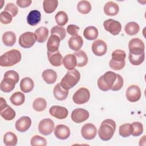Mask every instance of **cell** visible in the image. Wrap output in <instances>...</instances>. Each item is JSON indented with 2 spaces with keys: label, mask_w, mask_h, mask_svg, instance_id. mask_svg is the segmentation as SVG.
I'll return each instance as SVG.
<instances>
[{
  "label": "cell",
  "mask_w": 146,
  "mask_h": 146,
  "mask_svg": "<svg viewBox=\"0 0 146 146\" xmlns=\"http://www.w3.org/2000/svg\"><path fill=\"white\" fill-rule=\"evenodd\" d=\"M31 125V120L29 116H22L15 122V128L20 132L27 131Z\"/></svg>",
  "instance_id": "cell-16"
},
{
  "label": "cell",
  "mask_w": 146,
  "mask_h": 146,
  "mask_svg": "<svg viewBox=\"0 0 146 146\" xmlns=\"http://www.w3.org/2000/svg\"><path fill=\"white\" fill-rule=\"evenodd\" d=\"M2 41L6 46H13L16 42V35L13 31H6L2 35Z\"/></svg>",
  "instance_id": "cell-30"
},
{
  "label": "cell",
  "mask_w": 146,
  "mask_h": 146,
  "mask_svg": "<svg viewBox=\"0 0 146 146\" xmlns=\"http://www.w3.org/2000/svg\"><path fill=\"white\" fill-rule=\"evenodd\" d=\"M16 3L20 7L25 8L29 7L32 3V1L31 0H17Z\"/></svg>",
  "instance_id": "cell-51"
},
{
  "label": "cell",
  "mask_w": 146,
  "mask_h": 146,
  "mask_svg": "<svg viewBox=\"0 0 146 146\" xmlns=\"http://www.w3.org/2000/svg\"><path fill=\"white\" fill-rule=\"evenodd\" d=\"M11 103L15 106H21L25 102V95L21 92H16L11 95L10 98Z\"/></svg>",
  "instance_id": "cell-35"
},
{
  "label": "cell",
  "mask_w": 146,
  "mask_h": 146,
  "mask_svg": "<svg viewBox=\"0 0 146 146\" xmlns=\"http://www.w3.org/2000/svg\"><path fill=\"white\" fill-rule=\"evenodd\" d=\"M92 51L93 53L98 56L104 55L107 51L106 43L101 39H97L94 41L92 44Z\"/></svg>",
  "instance_id": "cell-14"
},
{
  "label": "cell",
  "mask_w": 146,
  "mask_h": 146,
  "mask_svg": "<svg viewBox=\"0 0 146 146\" xmlns=\"http://www.w3.org/2000/svg\"><path fill=\"white\" fill-rule=\"evenodd\" d=\"M123 83H124V80L122 76L119 74H117L116 81L113 86L111 88V90L114 91H117L120 90L122 88L123 86Z\"/></svg>",
  "instance_id": "cell-47"
},
{
  "label": "cell",
  "mask_w": 146,
  "mask_h": 146,
  "mask_svg": "<svg viewBox=\"0 0 146 146\" xmlns=\"http://www.w3.org/2000/svg\"><path fill=\"white\" fill-rule=\"evenodd\" d=\"M77 9L80 13L87 14L91 10V5L87 1H80L78 3Z\"/></svg>",
  "instance_id": "cell-37"
},
{
  "label": "cell",
  "mask_w": 146,
  "mask_h": 146,
  "mask_svg": "<svg viewBox=\"0 0 146 146\" xmlns=\"http://www.w3.org/2000/svg\"><path fill=\"white\" fill-rule=\"evenodd\" d=\"M119 7L118 5L112 1L107 2L104 6V13L107 15L114 16L118 14Z\"/></svg>",
  "instance_id": "cell-22"
},
{
  "label": "cell",
  "mask_w": 146,
  "mask_h": 146,
  "mask_svg": "<svg viewBox=\"0 0 146 146\" xmlns=\"http://www.w3.org/2000/svg\"><path fill=\"white\" fill-rule=\"evenodd\" d=\"M41 20V14L39 11L33 10L30 11L27 17V22L31 26H36Z\"/></svg>",
  "instance_id": "cell-24"
},
{
  "label": "cell",
  "mask_w": 146,
  "mask_h": 146,
  "mask_svg": "<svg viewBox=\"0 0 146 146\" xmlns=\"http://www.w3.org/2000/svg\"><path fill=\"white\" fill-rule=\"evenodd\" d=\"M54 128V121L49 119L46 118L42 120L38 125V130L42 135L47 136L51 134Z\"/></svg>",
  "instance_id": "cell-10"
},
{
  "label": "cell",
  "mask_w": 146,
  "mask_h": 146,
  "mask_svg": "<svg viewBox=\"0 0 146 146\" xmlns=\"http://www.w3.org/2000/svg\"><path fill=\"white\" fill-rule=\"evenodd\" d=\"M80 78L79 72L76 69H73L67 72L65 76L61 80L60 84L63 88L68 90L79 82Z\"/></svg>",
  "instance_id": "cell-3"
},
{
  "label": "cell",
  "mask_w": 146,
  "mask_h": 146,
  "mask_svg": "<svg viewBox=\"0 0 146 146\" xmlns=\"http://www.w3.org/2000/svg\"><path fill=\"white\" fill-rule=\"evenodd\" d=\"M15 84L17 83L13 79L9 78H3L1 83V90L3 92H10L14 89Z\"/></svg>",
  "instance_id": "cell-23"
},
{
  "label": "cell",
  "mask_w": 146,
  "mask_h": 146,
  "mask_svg": "<svg viewBox=\"0 0 146 146\" xmlns=\"http://www.w3.org/2000/svg\"><path fill=\"white\" fill-rule=\"evenodd\" d=\"M60 39L55 35H51L47 42V51L55 52L58 50Z\"/></svg>",
  "instance_id": "cell-20"
},
{
  "label": "cell",
  "mask_w": 146,
  "mask_h": 146,
  "mask_svg": "<svg viewBox=\"0 0 146 146\" xmlns=\"http://www.w3.org/2000/svg\"><path fill=\"white\" fill-rule=\"evenodd\" d=\"M33 107L34 110L38 112L44 111L47 107V102L42 98H38L35 99L33 103Z\"/></svg>",
  "instance_id": "cell-36"
},
{
  "label": "cell",
  "mask_w": 146,
  "mask_h": 146,
  "mask_svg": "<svg viewBox=\"0 0 146 146\" xmlns=\"http://www.w3.org/2000/svg\"><path fill=\"white\" fill-rule=\"evenodd\" d=\"M103 26L107 31L113 35H118L121 30V23L112 19H109L105 21L103 23Z\"/></svg>",
  "instance_id": "cell-9"
},
{
  "label": "cell",
  "mask_w": 146,
  "mask_h": 146,
  "mask_svg": "<svg viewBox=\"0 0 146 146\" xmlns=\"http://www.w3.org/2000/svg\"><path fill=\"white\" fill-rule=\"evenodd\" d=\"M90 98V91L86 88L81 87L73 95L72 100L77 104H83L88 102Z\"/></svg>",
  "instance_id": "cell-6"
},
{
  "label": "cell",
  "mask_w": 146,
  "mask_h": 146,
  "mask_svg": "<svg viewBox=\"0 0 146 146\" xmlns=\"http://www.w3.org/2000/svg\"><path fill=\"white\" fill-rule=\"evenodd\" d=\"M3 78H9L13 79L16 83H17L19 79V76L18 73L14 70H9L6 71L3 76Z\"/></svg>",
  "instance_id": "cell-49"
},
{
  "label": "cell",
  "mask_w": 146,
  "mask_h": 146,
  "mask_svg": "<svg viewBox=\"0 0 146 146\" xmlns=\"http://www.w3.org/2000/svg\"><path fill=\"white\" fill-rule=\"evenodd\" d=\"M68 90L63 88L60 83L56 84L53 89V94L55 98L58 100H64L68 96Z\"/></svg>",
  "instance_id": "cell-21"
},
{
  "label": "cell",
  "mask_w": 146,
  "mask_h": 146,
  "mask_svg": "<svg viewBox=\"0 0 146 146\" xmlns=\"http://www.w3.org/2000/svg\"><path fill=\"white\" fill-rule=\"evenodd\" d=\"M83 44V40L81 36L77 35L72 36L68 41V44L69 47L74 51H78L82 47Z\"/></svg>",
  "instance_id": "cell-19"
},
{
  "label": "cell",
  "mask_w": 146,
  "mask_h": 146,
  "mask_svg": "<svg viewBox=\"0 0 146 146\" xmlns=\"http://www.w3.org/2000/svg\"><path fill=\"white\" fill-rule=\"evenodd\" d=\"M129 53L133 55H140L144 53L145 45L142 40L135 38L130 40L128 43Z\"/></svg>",
  "instance_id": "cell-5"
},
{
  "label": "cell",
  "mask_w": 146,
  "mask_h": 146,
  "mask_svg": "<svg viewBox=\"0 0 146 146\" xmlns=\"http://www.w3.org/2000/svg\"><path fill=\"white\" fill-rule=\"evenodd\" d=\"M112 60L116 62L125 61L126 58V54L125 51L121 50H114L112 53Z\"/></svg>",
  "instance_id": "cell-43"
},
{
  "label": "cell",
  "mask_w": 146,
  "mask_h": 146,
  "mask_svg": "<svg viewBox=\"0 0 146 146\" xmlns=\"http://www.w3.org/2000/svg\"><path fill=\"white\" fill-rule=\"evenodd\" d=\"M80 28L75 25H70L67 27V32L68 34L75 36L77 35Z\"/></svg>",
  "instance_id": "cell-50"
},
{
  "label": "cell",
  "mask_w": 146,
  "mask_h": 146,
  "mask_svg": "<svg viewBox=\"0 0 146 146\" xmlns=\"http://www.w3.org/2000/svg\"><path fill=\"white\" fill-rule=\"evenodd\" d=\"M4 11L9 12L12 17H15L18 12V9L17 6L13 3H8L5 7Z\"/></svg>",
  "instance_id": "cell-46"
},
{
  "label": "cell",
  "mask_w": 146,
  "mask_h": 146,
  "mask_svg": "<svg viewBox=\"0 0 146 146\" xmlns=\"http://www.w3.org/2000/svg\"><path fill=\"white\" fill-rule=\"evenodd\" d=\"M21 53L16 49L11 50L0 57V65L2 67H10L19 63L21 60Z\"/></svg>",
  "instance_id": "cell-2"
},
{
  "label": "cell",
  "mask_w": 146,
  "mask_h": 146,
  "mask_svg": "<svg viewBox=\"0 0 146 146\" xmlns=\"http://www.w3.org/2000/svg\"><path fill=\"white\" fill-rule=\"evenodd\" d=\"M125 62L123 61V62H116L114 60H112V59H111V60L109 62V65L110 67L114 70L116 71H118V70H120L122 68H124V67L125 66Z\"/></svg>",
  "instance_id": "cell-48"
},
{
  "label": "cell",
  "mask_w": 146,
  "mask_h": 146,
  "mask_svg": "<svg viewBox=\"0 0 146 146\" xmlns=\"http://www.w3.org/2000/svg\"><path fill=\"white\" fill-rule=\"evenodd\" d=\"M34 87V83L32 79L29 77L23 78L20 82V88L22 91L25 93L31 92Z\"/></svg>",
  "instance_id": "cell-28"
},
{
  "label": "cell",
  "mask_w": 146,
  "mask_h": 146,
  "mask_svg": "<svg viewBox=\"0 0 146 146\" xmlns=\"http://www.w3.org/2000/svg\"><path fill=\"white\" fill-rule=\"evenodd\" d=\"M116 123L112 119L103 120L98 130V135L103 141H108L112 137L116 130Z\"/></svg>",
  "instance_id": "cell-1"
},
{
  "label": "cell",
  "mask_w": 146,
  "mask_h": 146,
  "mask_svg": "<svg viewBox=\"0 0 146 146\" xmlns=\"http://www.w3.org/2000/svg\"><path fill=\"white\" fill-rule=\"evenodd\" d=\"M76 59V66L79 67L85 66L88 63V57L86 53L82 50H78L74 53Z\"/></svg>",
  "instance_id": "cell-29"
},
{
  "label": "cell",
  "mask_w": 146,
  "mask_h": 146,
  "mask_svg": "<svg viewBox=\"0 0 146 146\" xmlns=\"http://www.w3.org/2000/svg\"><path fill=\"white\" fill-rule=\"evenodd\" d=\"M50 114L53 117L58 119H66L68 114V110L62 106H54L49 110Z\"/></svg>",
  "instance_id": "cell-15"
},
{
  "label": "cell",
  "mask_w": 146,
  "mask_h": 146,
  "mask_svg": "<svg viewBox=\"0 0 146 146\" xmlns=\"http://www.w3.org/2000/svg\"><path fill=\"white\" fill-rule=\"evenodd\" d=\"M140 30L139 25L135 22H130L126 24L124 27L125 32L129 35H134L138 33Z\"/></svg>",
  "instance_id": "cell-34"
},
{
  "label": "cell",
  "mask_w": 146,
  "mask_h": 146,
  "mask_svg": "<svg viewBox=\"0 0 146 146\" xmlns=\"http://www.w3.org/2000/svg\"><path fill=\"white\" fill-rule=\"evenodd\" d=\"M132 133L131 135L133 136H139L142 134L143 132V125L139 121H135L131 124Z\"/></svg>",
  "instance_id": "cell-42"
},
{
  "label": "cell",
  "mask_w": 146,
  "mask_h": 146,
  "mask_svg": "<svg viewBox=\"0 0 146 146\" xmlns=\"http://www.w3.org/2000/svg\"><path fill=\"white\" fill-rule=\"evenodd\" d=\"M89 112L83 108H76L71 113V119L76 123H80L87 120L89 117Z\"/></svg>",
  "instance_id": "cell-11"
},
{
  "label": "cell",
  "mask_w": 146,
  "mask_h": 146,
  "mask_svg": "<svg viewBox=\"0 0 146 146\" xmlns=\"http://www.w3.org/2000/svg\"><path fill=\"white\" fill-rule=\"evenodd\" d=\"M35 34L32 32H25L22 34L19 38V45L25 48L31 47L36 42Z\"/></svg>",
  "instance_id": "cell-7"
},
{
  "label": "cell",
  "mask_w": 146,
  "mask_h": 146,
  "mask_svg": "<svg viewBox=\"0 0 146 146\" xmlns=\"http://www.w3.org/2000/svg\"><path fill=\"white\" fill-rule=\"evenodd\" d=\"M18 139L15 133L12 132H6L3 136V142L6 146H15L17 145Z\"/></svg>",
  "instance_id": "cell-33"
},
{
  "label": "cell",
  "mask_w": 146,
  "mask_h": 146,
  "mask_svg": "<svg viewBox=\"0 0 146 146\" xmlns=\"http://www.w3.org/2000/svg\"><path fill=\"white\" fill-rule=\"evenodd\" d=\"M58 5L57 0H44L43 2V7L44 12L47 14L53 13Z\"/></svg>",
  "instance_id": "cell-32"
},
{
  "label": "cell",
  "mask_w": 146,
  "mask_h": 146,
  "mask_svg": "<svg viewBox=\"0 0 146 146\" xmlns=\"http://www.w3.org/2000/svg\"><path fill=\"white\" fill-rule=\"evenodd\" d=\"M51 34L58 36L61 40L66 37V33L64 27L59 26H55L51 30Z\"/></svg>",
  "instance_id": "cell-41"
},
{
  "label": "cell",
  "mask_w": 146,
  "mask_h": 146,
  "mask_svg": "<svg viewBox=\"0 0 146 146\" xmlns=\"http://www.w3.org/2000/svg\"><path fill=\"white\" fill-rule=\"evenodd\" d=\"M56 23L60 26L65 25L68 20L67 14L63 11H60L56 13L55 17Z\"/></svg>",
  "instance_id": "cell-38"
},
{
  "label": "cell",
  "mask_w": 146,
  "mask_h": 146,
  "mask_svg": "<svg viewBox=\"0 0 146 146\" xmlns=\"http://www.w3.org/2000/svg\"><path fill=\"white\" fill-rule=\"evenodd\" d=\"M116 76L117 74L112 71L106 72L98 79V88L103 91H107L111 90L116 81Z\"/></svg>",
  "instance_id": "cell-4"
},
{
  "label": "cell",
  "mask_w": 146,
  "mask_h": 146,
  "mask_svg": "<svg viewBox=\"0 0 146 146\" xmlns=\"http://www.w3.org/2000/svg\"><path fill=\"white\" fill-rule=\"evenodd\" d=\"M35 35L36 40L39 43L44 42L48 36V30L46 27H40L35 31Z\"/></svg>",
  "instance_id": "cell-27"
},
{
  "label": "cell",
  "mask_w": 146,
  "mask_h": 146,
  "mask_svg": "<svg viewBox=\"0 0 146 146\" xmlns=\"http://www.w3.org/2000/svg\"><path fill=\"white\" fill-rule=\"evenodd\" d=\"M47 57L49 62L53 66L58 67L63 64V58L58 50L52 52L47 51Z\"/></svg>",
  "instance_id": "cell-18"
},
{
  "label": "cell",
  "mask_w": 146,
  "mask_h": 146,
  "mask_svg": "<svg viewBox=\"0 0 146 146\" xmlns=\"http://www.w3.org/2000/svg\"><path fill=\"white\" fill-rule=\"evenodd\" d=\"M30 144L32 146H46L47 145V141L43 137L39 135H35L31 138Z\"/></svg>",
  "instance_id": "cell-44"
},
{
  "label": "cell",
  "mask_w": 146,
  "mask_h": 146,
  "mask_svg": "<svg viewBox=\"0 0 146 146\" xmlns=\"http://www.w3.org/2000/svg\"><path fill=\"white\" fill-rule=\"evenodd\" d=\"M44 81L47 84L54 83L57 79L56 72L51 69H47L43 71L42 74Z\"/></svg>",
  "instance_id": "cell-26"
},
{
  "label": "cell",
  "mask_w": 146,
  "mask_h": 146,
  "mask_svg": "<svg viewBox=\"0 0 146 146\" xmlns=\"http://www.w3.org/2000/svg\"><path fill=\"white\" fill-rule=\"evenodd\" d=\"M128 58L130 63L134 66L140 65L144 60L145 53H143L140 55H133L129 53Z\"/></svg>",
  "instance_id": "cell-40"
},
{
  "label": "cell",
  "mask_w": 146,
  "mask_h": 146,
  "mask_svg": "<svg viewBox=\"0 0 146 146\" xmlns=\"http://www.w3.org/2000/svg\"><path fill=\"white\" fill-rule=\"evenodd\" d=\"M1 116L6 120H11L15 117V111L7 105L6 100L3 98H1Z\"/></svg>",
  "instance_id": "cell-8"
},
{
  "label": "cell",
  "mask_w": 146,
  "mask_h": 146,
  "mask_svg": "<svg viewBox=\"0 0 146 146\" xmlns=\"http://www.w3.org/2000/svg\"><path fill=\"white\" fill-rule=\"evenodd\" d=\"M76 59L74 54H69L66 55L63 59V64L64 67L68 70L75 69L76 66Z\"/></svg>",
  "instance_id": "cell-25"
},
{
  "label": "cell",
  "mask_w": 146,
  "mask_h": 146,
  "mask_svg": "<svg viewBox=\"0 0 146 146\" xmlns=\"http://www.w3.org/2000/svg\"><path fill=\"white\" fill-rule=\"evenodd\" d=\"M125 95L128 101L130 102H136L141 98V90L139 86L136 85H131L127 89Z\"/></svg>",
  "instance_id": "cell-12"
},
{
  "label": "cell",
  "mask_w": 146,
  "mask_h": 146,
  "mask_svg": "<svg viewBox=\"0 0 146 146\" xmlns=\"http://www.w3.org/2000/svg\"><path fill=\"white\" fill-rule=\"evenodd\" d=\"M119 135L123 137H129L132 133L131 124L125 123L121 125L119 127Z\"/></svg>",
  "instance_id": "cell-39"
},
{
  "label": "cell",
  "mask_w": 146,
  "mask_h": 146,
  "mask_svg": "<svg viewBox=\"0 0 146 146\" xmlns=\"http://www.w3.org/2000/svg\"><path fill=\"white\" fill-rule=\"evenodd\" d=\"M97 133V129L95 125L91 123L85 124L81 129L82 137L86 140L94 139Z\"/></svg>",
  "instance_id": "cell-13"
},
{
  "label": "cell",
  "mask_w": 146,
  "mask_h": 146,
  "mask_svg": "<svg viewBox=\"0 0 146 146\" xmlns=\"http://www.w3.org/2000/svg\"><path fill=\"white\" fill-rule=\"evenodd\" d=\"M98 29L94 26L87 27L83 31L84 36L89 40L96 39L98 36Z\"/></svg>",
  "instance_id": "cell-31"
},
{
  "label": "cell",
  "mask_w": 146,
  "mask_h": 146,
  "mask_svg": "<svg viewBox=\"0 0 146 146\" xmlns=\"http://www.w3.org/2000/svg\"><path fill=\"white\" fill-rule=\"evenodd\" d=\"M12 15L7 11H3L0 14V21L2 24H9L12 21Z\"/></svg>",
  "instance_id": "cell-45"
},
{
  "label": "cell",
  "mask_w": 146,
  "mask_h": 146,
  "mask_svg": "<svg viewBox=\"0 0 146 146\" xmlns=\"http://www.w3.org/2000/svg\"><path fill=\"white\" fill-rule=\"evenodd\" d=\"M54 135L56 138L60 140H65L69 137L70 135V129L66 125L59 124L56 125L54 129Z\"/></svg>",
  "instance_id": "cell-17"
}]
</instances>
